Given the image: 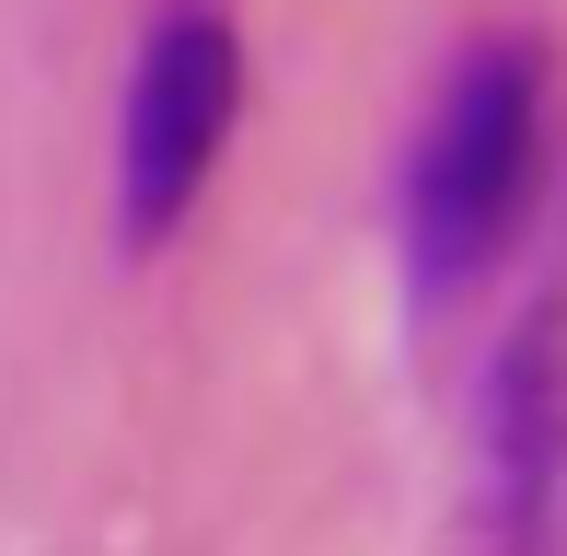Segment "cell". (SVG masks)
Returning a JSON list of instances; mask_svg holds the SVG:
<instances>
[{
  "label": "cell",
  "mask_w": 567,
  "mask_h": 556,
  "mask_svg": "<svg viewBox=\"0 0 567 556\" xmlns=\"http://www.w3.org/2000/svg\"><path fill=\"white\" fill-rule=\"evenodd\" d=\"M545 59L522 35H486L452 59L441 105H429L417 151H405V267H417L429 301L475 290L486 267L509 256V233L545 197Z\"/></svg>",
  "instance_id": "cell-1"
},
{
  "label": "cell",
  "mask_w": 567,
  "mask_h": 556,
  "mask_svg": "<svg viewBox=\"0 0 567 556\" xmlns=\"http://www.w3.org/2000/svg\"><path fill=\"white\" fill-rule=\"evenodd\" d=\"M231 116H244V35L220 0H163L127 70V116H116V233L127 256H151L163 233H186V209L209 197Z\"/></svg>",
  "instance_id": "cell-2"
}]
</instances>
